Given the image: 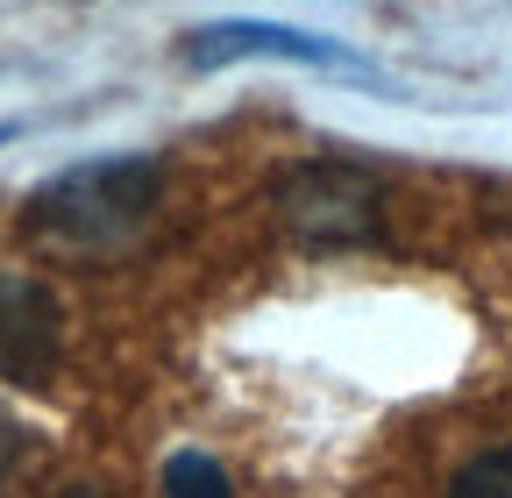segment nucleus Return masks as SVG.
<instances>
[{
	"label": "nucleus",
	"instance_id": "6",
	"mask_svg": "<svg viewBox=\"0 0 512 498\" xmlns=\"http://www.w3.org/2000/svg\"><path fill=\"white\" fill-rule=\"evenodd\" d=\"M448 498H512V449H491V456L463 463L456 484H448Z\"/></svg>",
	"mask_w": 512,
	"mask_h": 498
},
{
	"label": "nucleus",
	"instance_id": "1",
	"mask_svg": "<svg viewBox=\"0 0 512 498\" xmlns=\"http://www.w3.org/2000/svg\"><path fill=\"white\" fill-rule=\"evenodd\" d=\"M164 193V171L150 157H100V164H72L64 178H50L43 193L29 200L36 228L57 242H79V249H107L128 228H143L150 207Z\"/></svg>",
	"mask_w": 512,
	"mask_h": 498
},
{
	"label": "nucleus",
	"instance_id": "4",
	"mask_svg": "<svg viewBox=\"0 0 512 498\" xmlns=\"http://www.w3.org/2000/svg\"><path fill=\"white\" fill-rule=\"evenodd\" d=\"M192 65H235V57H299V65H335V72H363V57L313 36V29H278V22H221L185 43Z\"/></svg>",
	"mask_w": 512,
	"mask_h": 498
},
{
	"label": "nucleus",
	"instance_id": "2",
	"mask_svg": "<svg viewBox=\"0 0 512 498\" xmlns=\"http://www.w3.org/2000/svg\"><path fill=\"white\" fill-rule=\"evenodd\" d=\"M57 349H64L57 299L22 271H0V378L8 385H43L57 370Z\"/></svg>",
	"mask_w": 512,
	"mask_h": 498
},
{
	"label": "nucleus",
	"instance_id": "8",
	"mask_svg": "<svg viewBox=\"0 0 512 498\" xmlns=\"http://www.w3.org/2000/svg\"><path fill=\"white\" fill-rule=\"evenodd\" d=\"M64 498H86V491H64Z\"/></svg>",
	"mask_w": 512,
	"mask_h": 498
},
{
	"label": "nucleus",
	"instance_id": "3",
	"mask_svg": "<svg viewBox=\"0 0 512 498\" xmlns=\"http://www.w3.org/2000/svg\"><path fill=\"white\" fill-rule=\"evenodd\" d=\"M370 214H377V193L370 178L342 171V164H306L292 185H285V221L313 242H349V235H370Z\"/></svg>",
	"mask_w": 512,
	"mask_h": 498
},
{
	"label": "nucleus",
	"instance_id": "5",
	"mask_svg": "<svg viewBox=\"0 0 512 498\" xmlns=\"http://www.w3.org/2000/svg\"><path fill=\"white\" fill-rule=\"evenodd\" d=\"M164 498H235V484H228V470H221L214 456L178 449V456L164 463Z\"/></svg>",
	"mask_w": 512,
	"mask_h": 498
},
{
	"label": "nucleus",
	"instance_id": "7",
	"mask_svg": "<svg viewBox=\"0 0 512 498\" xmlns=\"http://www.w3.org/2000/svg\"><path fill=\"white\" fill-rule=\"evenodd\" d=\"M15 456H22V442H15V420L0 413V484H8V470H15Z\"/></svg>",
	"mask_w": 512,
	"mask_h": 498
}]
</instances>
